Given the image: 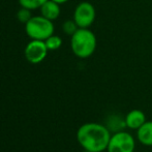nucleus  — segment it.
Wrapping results in <instances>:
<instances>
[{"label": "nucleus", "instance_id": "f257e3e1", "mask_svg": "<svg viewBox=\"0 0 152 152\" xmlns=\"http://www.w3.org/2000/svg\"><path fill=\"white\" fill-rule=\"evenodd\" d=\"M111 132L106 125L95 122L85 123L77 132V140L84 150L102 152L107 150L111 139Z\"/></svg>", "mask_w": 152, "mask_h": 152}, {"label": "nucleus", "instance_id": "f03ea898", "mask_svg": "<svg viewBox=\"0 0 152 152\" xmlns=\"http://www.w3.org/2000/svg\"><path fill=\"white\" fill-rule=\"evenodd\" d=\"M96 37L89 28H79L70 38V48L77 57L85 59L90 57L96 49Z\"/></svg>", "mask_w": 152, "mask_h": 152}, {"label": "nucleus", "instance_id": "7ed1b4c3", "mask_svg": "<svg viewBox=\"0 0 152 152\" xmlns=\"http://www.w3.org/2000/svg\"><path fill=\"white\" fill-rule=\"evenodd\" d=\"M25 32L31 39L46 40L54 34L53 21L40 16H33L25 24Z\"/></svg>", "mask_w": 152, "mask_h": 152}, {"label": "nucleus", "instance_id": "20e7f679", "mask_svg": "<svg viewBox=\"0 0 152 152\" xmlns=\"http://www.w3.org/2000/svg\"><path fill=\"white\" fill-rule=\"evenodd\" d=\"M136 142L134 138L125 130L114 132L109 142L108 152H134Z\"/></svg>", "mask_w": 152, "mask_h": 152}, {"label": "nucleus", "instance_id": "39448f33", "mask_svg": "<svg viewBox=\"0 0 152 152\" xmlns=\"http://www.w3.org/2000/svg\"><path fill=\"white\" fill-rule=\"evenodd\" d=\"M95 20V8L90 2H81L75 8L74 21L79 28H89Z\"/></svg>", "mask_w": 152, "mask_h": 152}, {"label": "nucleus", "instance_id": "423d86ee", "mask_svg": "<svg viewBox=\"0 0 152 152\" xmlns=\"http://www.w3.org/2000/svg\"><path fill=\"white\" fill-rule=\"evenodd\" d=\"M49 52V49L47 48V45L45 40L31 39L25 48L24 54L27 61L33 64H37L39 62L44 61Z\"/></svg>", "mask_w": 152, "mask_h": 152}, {"label": "nucleus", "instance_id": "0eeeda50", "mask_svg": "<svg viewBox=\"0 0 152 152\" xmlns=\"http://www.w3.org/2000/svg\"><path fill=\"white\" fill-rule=\"evenodd\" d=\"M124 120H125L126 127L134 130L139 129L147 121L144 112L141 110H138V109L129 111L126 114V116L124 117Z\"/></svg>", "mask_w": 152, "mask_h": 152}, {"label": "nucleus", "instance_id": "6e6552de", "mask_svg": "<svg viewBox=\"0 0 152 152\" xmlns=\"http://www.w3.org/2000/svg\"><path fill=\"white\" fill-rule=\"evenodd\" d=\"M40 10V14L42 17L49 19L51 21H54L58 19L60 16V4L56 3L53 0H48L42 5Z\"/></svg>", "mask_w": 152, "mask_h": 152}, {"label": "nucleus", "instance_id": "1a4fd4ad", "mask_svg": "<svg viewBox=\"0 0 152 152\" xmlns=\"http://www.w3.org/2000/svg\"><path fill=\"white\" fill-rule=\"evenodd\" d=\"M137 138L141 144L152 146V121H146L139 129H137Z\"/></svg>", "mask_w": 152, "mask_h": 152}, {"label": "nucleus", "instance_id": "9d476101", "mask_svg": "<svg viewBox=\"0 0 152 152\" xmlns=\"http://www.w3.org/2000/svg\"><path fill=\"white\" fill-rule=\"evenodd\" d=\"M106 126L109 128L110 132H117L120 130H124V128L126 127V124L124 118L118 116V115H111L107 120Z\"/></svg>", "mask_w": 152, "mask_h": 152}, {"label": "nucleus", "instance_id": "9b49d317", "mask_svg": "<svg viewBox=\"0 0 152 152\" xmlns=\"http://www.w3.org/2000/svg\"><path fill=\"white\" fill-rule=\"evenodd\" d=\"M45 42H46L47 48L49 49V51H56L62 46L61 37L58 35H55V34H53L50 37L47 38V39L45 40Z\"/></svg>", "mask_w": 152, "mask_h": 152}, {"label": "nucleus", "instance_id": "f8f14e48", "mask_svg": "<svg viewBox=\"0 0 152 152\" xmlns=\"http://www.w3.org/2000/svg\"><path fill=\"white\" fill-rule=\"evenodd\" d=\"M48 0H19L21 7L28 8V10H38L42 7V5Z\"/></svg>", "mask_w": 152, "mask_h": 152}, {"label": "nucleus", "instance_id": "ddd939ff", "mask_svg": "<svg viewBox=\"0 0 152 152\" xmlns=\"http://www.w3.org/2000/svg\"><path fill=\"white\" fill-rule=\"evenodd\" d=\"M32 17L33 16L31 14V10H28V8L25 7H21L17 12V18H18L19 22L24 23V24H26Z\"/></svg>", "mask_w": 152, "mask_h": 152}, {"label": "nucleus", "instance_id": "4468645a", "mask_svg": "<svg viewBox=\"0 0 152 152\" xmlns=\"http://www.w3.org/2000/svg\"><path fill=\"white\" fill-rule=\"evenodd\" d=\"M78 29H79L78 25L76 24V22H75L74 20L65 21V22L63 23V25H62V30H63V32L65 34H67V35H70V36L78 30Z\"/></svg>", "mask_w": 152, "mask_h": 152}, {"label": "nucleus", "instance_id": "2eb2a0df", "mask_svg": "<svg viewBox=\"0 0 152 152\" xmlns=\"http://www.w3.org/2000/svg\"><path fill=\"white\" fill-rule=\"evenodd\" d=\"M53 1L56 2V3H58V4H63V3H66L68 0H53Z\"/></svg>", "mask_w": 152, "mask_h": 152}, {"label": "nucleus", "instance_id": "dca6fc26", "mask_svg": "<svg viewBox=\"0 0 152 152\" xmlns=\"http://www.w3.org/2000/svg\"><path fill=\"white\" fill-rule=\"evenodd\" d=\"M85 152H91V151H87V150H85Z\"/></svg>", "mask_w": 152, "mask_h": 152}]
</instances>
